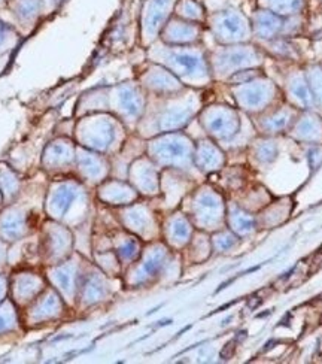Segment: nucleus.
Listing matches in <instances>:
<instances>
[{
	"mask_svg": "<svg viewBox=\"0 0 322 364\" xmlns=\"http://www.w3.org/2000/svg\"><path fill=\"white\" fill-rule=\"evenodd\" d=\"M156 102L146 100L145 111L137 123V132L142 136H154L179 132L200 111L202 97L193 90L183 88L171 95H152Z\"/></svg>",
	"mask_w": 322,
	"mask_h": 364,
	"instance_id": "f257e3e1",
	"label": "nucleus"
},
{
	"mask_svg": "<svg viewBox=\"0 0 322 364\" xmlns=\"http://www.w3.org/2000/svg\"><path fill=\"white\" fill-rule=\"evenodd\" d=\"M145 105L146 95L141 84L124 82L88 91L81 97L76 114L106 112L124 124L136 127L145 111Z\"/></svg>",
	"mask_w": 322,
	"mask_h": 364,
	"instance_id": "f03ea898",
	"label": "nucleus"
},
{
	"mask_svg": "<svg viewBox=\"0 0 322 364\" xmlns=\"http://www.w3.org/2000/svg\"><path fill=\"white\" fill-rule=\"evenodd\" d=\"M148 55L186 87L206 85L212 78L208 55L198 45H167L159 39L149 47Z\"/></svg>",
	"mask_w": 322,
	"mask_h": 364,
	"instance_id": "7ed1b4c3",
	"label": "nucleus"
},
{
	"mask_svg": "<svg viewBox=\"0 0 322 364\" xmlns=\"http://www.w3.org/2000/svg\"><path fill=\"white\" fill-rule=\"evenodd\" d=\"M124 123L117 117L106 112H90L81 115L75 126L76 145L109 154L117 151L124 139Z\"/></svg>",
	"mask_w": 322,
	"mask_h": 364,
	"instance_id": "20e7f679",
	"label": "nucleus"
},
{
	"mask_svg": "<svg viewBox=\"0 0 322 364\" xmlns=\"http://www.w3.org/2000/svg\"><path fill=\"white\" fill-rule=\"evenodd\" d=\"M205 26L222 45L245 43L254 36L251 18L239 6L233 5L208 12Z\"/></svg>",
	"mask_w": 322,
	"mask_h": 364,
	"instance_id": "39448f33",
	"label": "nucleus"
},
{
	"mask_svg": "<svg viewBox=\"0 0 322 364\" xmlns=\"http://www.w3.org/2000/svg\"><path fill=\"white\" fill-rule=\"evenodd\" d=\"M212 77L232 78L236 73L249 70L259 63V53L247 43L224 45L208 57Z\"/></svg>",
	"mask_w": 322,
	"mask_h": 364,
	"instance_id": "423d86ee",
	"label": "nucleus"
},
{
	"mask_svg": "<svg viewBox=\"0 0 322 364\" xmlns=\"http://www.w3.org/2000/svg\"><path fill=\"white\" fill-rule=\"evenodd\" d=\"M194 144L186 134L168 132L157 134L148 144L149 156L166 164H186L194 159Z\"/></svg>",
	"mask_w": 322,
	"mask_h": 364,
	"instance_id": "0eeeda50",
	"label": "nucleus"
},
{
	"mask_svg": "<svg viewBox=\"0 0 322 364\" xmlns=\"http://www.w3.org/2000/svg\"><path fill=\"white\" fill-rule=\"evenodd\" d=\"M178 0H142L139 12L141 38L145 47L160 39L166 23L171 20Z\"/></svg>",
	"mask_w": 322,
	"mask_h": 364,
	"instance_id": "6e6552de",
	"label": "nucleus"
},
{
	"mask_svg": "<svg viewBox=\"0 0 322 364\" xmlns=\"http://www.w3.org/2000/svg\"><path fill=\"white\" fill-rule=\"evenodd\" d=\"M200 123L210 138L220 142L233 139L240 130L239 114L224 105L208 106L200 115Z\"/></svg>",
	"mask_w": 322,
	"mask_h": 364,
	"instance_id": "1a4fd4ad",
	"label": "nucleus"
},
{
	"mask_svg": "<svg viewBox=\"0 0 322 364\" xmlns=\"http://www.w3.org/2000/svg\"><path fill=\"white\" fill-rule=\"evenodd\" d=\"M233 93L243 109L262 114L270 108L276 95H278V90L266 80L252 78L249 81L237 82L233 87Z\"/></svg>",
	"mask_w": 322,
	"mask_h": 364,
	"instance_id": "9d476101",
	"label": "nucleus"
},
{
	"mask_svg": "<svg viewBox=\"0 0 322 364\" xmlns=\"http://www.w3.org/2000/svg\"><path fill=\"white\" fill-rule=\"evenodd\" d=\"M205 24L182 20L172 15L160 33V41L167 45H198Z\"/></svg>",
	"mask_w": 322,
	"mask_h": 364,
	"instance_id": "9b49d317",
	"label": "nucleus"
},
{
	"mask_svg": "<svg viewBox=\"0 0 322 364\" xmlns=\"http://www.w3.org/2000/svg\"><path fill=\"white\" fill-rule=\"evenodd\" d=\"M294 17H282V15L272 11L255 6L249 17L252 23V33L254 36L264 41L276 39V36H279L286 26L294 20Z\"/></svg>",
	"mask_w": 322,
	"mask_h": 364,
	"instance_id": "f8f14e48",
	"label": "nucleus"
},
{
	"mask_svg": "<svg viewBox=\"0 0 322 364\" xmlns=\"http://www.w3.org/2000/svg\"><path fill=\"white\" fill-rule=\"evenodd\" d=\"M141 87L152 95H171L186 88L171 70L159 63H154L142 73Z\"/></svg>",
	"mask_w": 322,
	"mask_h": 364,
	"instance_id": "ddd939ff",
	"label": "nucleus"
},
{
	"mask_svg": "<svg viewBox=\"0 0 322 364\" xmlns=\"http://www.w3.org/2000/svg\"><path fill=\"white\" fill-rule=\"evenodd\" d=\"M76 144L68 138H57L50 142L43 151V164L47 168H63V166L72 164L76 161Z\"/></svg>",
	"mask_w": 322,
	"mask_h": 364,
	"instance_id": "4468645a",
	"label": "nucleus"
},
{
	"mask_svg": "<svg viewBox=\"0 0 322 364\" xmlns=\"http://www.w3.org/2000/svg\"><path fill=\"white\" fill-rule=\"evenodd\" d=\"M8 8L23 28H33L43 17L42 0H8Z\"/></svg>",
	"mask_w": 322,
	"mask_h": 364,
	"instance_id": "2eb2a0df",
	"label": "nucleus"
},
{
	"mask_svg": "<svg viewBox=\"0 0 322 364\" xmlns=\"http://www.w3.org/2000/svg\"><path fill=\"white\" fill-rule=\"evenodd\" d=\"M293 111L289 108H273L272 112H262L259 117V127L266 133H281L293 124Z\"/></svg>",
	"mask_w": 322,
	"mask_h": 364,
	"instance_id": "dca6fc26",
	"label": "nucleus"
},
{
	"mask_svg": "<svg viewBox=\"0 0 322 364\" xmlns=\"http://www.w3.org/2000/svg\"><path fill=\"white\" fill-rule=\"evenodd\" d=\"M173 15L187 21L206 24L208 9L200 0H178L173 9Z\"/></svg>",
	"mask_w": 322,
	"mask_h": 364,
	"instance_id": "f3484780",
	"label": "nucleus"
},
{
	"mask_svg": "<svg viewBox=\"0 0 322 364\" xmlns=\"http://www.w3.org/2000/svg\"><path fill=\"white\" fill-rule=\"evenodd\" d=\"M255 6L272 11L282 17H294L303 12L306 0H255Z\"/></svg>",
	"mask_w": 322,
	"mask_h": 364,
	"instance_id": "a211bd4d",
	"label": "nucleus"
},
{
	"mask_svg": "<svg viewBox=\"0 0 322 364\" xmlns=\"http://www.w3.org/2000/svg\"><path fill=\"white\" fill-rule=\"evenodd\" d=\"M194 160L198 166H203V168H209V166H217L221 163L222 156L218 146L215 145L212 141L206 139L198 142L194 146Z\"/></svg>",
	"mask_w": 322,
	"mask_h": 364,
	"instance_id": "6ab92c4d",
	"label": "nucleus"
},
{
	"mask_svg": "<svg viewBox=\"0 0 322 364\" xmlns=\"http://www.w3.org/2000/svg\"><path fill=\"white\" fill-rule=\"evenodd\" d=\"M20 42V35L11 24L0 20V54H6Z\"/></svg>",
	"mask_w": 322,
	"mask_h": 364,
	"instance_id": "aec40b11",
	"label": "nucleus"
},
{
	"mask_svg": "<svg viewBox=\"0 0 322 364\" xmlns=\"http://www.w3.org/2000/svg\"><path fill=\"white\" fill-rule=\"evenodd\" d=\"M66 0H42V11H43V17L45 15H51L57 12Z\"/></svg>",
	"mask_w": 322,
	"mask_h": 364,
	"instance_id": "412c9836",
	"label": "nucleus"
},
{
	"mask_svg": "<svg viewBox=\"0 0 322 364\" xmlns=\"http://www.w3.org/2000/svg\"><path fill=\"white\" fill-rule=\"evenodd\" d=\"M4 294V285H2V282H0V296Z\"/></svg>",
	"mask_w": 322,
	"mask_h": 364,
	"instance_id": "4be33fe9",
	"label": "nucleus"
},
{
	"mask_svg": "<svg viewBox=\"0 0 322 364\" xmlns=\"http://www.w3.org/2000/svg\"><path fill=\"white\" fill-rule=\"evenodd\" d=\"M5 4H8V0H0V6L5 5Z\"/></svg>",
	"mask_w": 322,
	"mask_h": 364,
	"instance_id": "5701e85b",
	"label": "nucleus"
},
{
	"mask_svg": "<svg viewBox=\"0 0 322 364\" xmlns=\"http://www.w3.org/2000/svg\"><path fill=\"white\" fill-rule=\"evenodd\" d=\"M0 202H2V196H0Z\"/></svg>",
	"mask_w": 322,
	"mask_h": 364,
	"instance_id": "b1692460",
	"label": "nucleus"
}]
</instances>
